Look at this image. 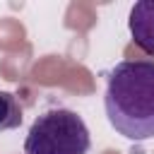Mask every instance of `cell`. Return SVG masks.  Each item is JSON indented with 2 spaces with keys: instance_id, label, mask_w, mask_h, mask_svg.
<instances>
[{
  "instance_id": "obj_3",
  "label": "cell",
  "mask_w": 154,
  "mask_h": 154,
  "mask_svg": "<svg viewBox=\"0 0 154 154\" xmlns=\"http://www.w3.org/2000/svg\"><path fill=\"white\" fill-rule=\"evenodd\" d=\"M128 29L135 46L154 55V0H140L130 7Z\"/></svg>"
},
{
  "instance_id": "obj_2",
  "label": "cell",
  "mask_w": 154,
  "mask_h": 154,
  "mask_svg": "<svg viewBox=\"0 0 154 154\" xmlns=\"http://www.w3.org/2000/svg\"><path fill=\"white\" fill-rule=\"evenodd\" d=\"M89 147V128L72 108H51L41 113L24 140V154H87Z\"/></svg>"
},
{
  "instance_id": "obj_1",
  "label": "cell",
  "mask_w": 154,
  "mask_h": 154,
  "mask_svg": "<svg viewBox=\"0 0 154 154\" xmlns=\"http://www.w3.org/2000/svg\"><path fill=\"white\" fill-rule=\"evenodd\" d=\"M103 108L111 128L125 140H154V60H120L108 72Z\"/></svg>"
},
{
  "instance_id": "obj_4",
  "label": "cell",
  "mask_w": 154,
  "mask_h": 154,
  "mask_svg": "<svg viewBox=\"0 0 154 154\" xmlns=\"http://www.w3.org/2000/svg\"><path fill=\"white\" fill-rule=\"evenodd\" d=\"M24 120V111L19 99L12 91H0V132L17 130Z\"/></svg>"
}]
</instances>
